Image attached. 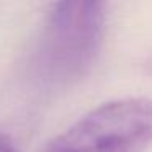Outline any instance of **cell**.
I'll return each mask as SVG.
<instances>
[{"mask_svg":"<svg viewBox=\"0 0 152 152\" xmlns=\"http://www.w3.org/2000/svg\"><path fill=\"white\" fill-rule=\"evenodd\" d=\"M152 144V100L100 105L53 137L39 152H145Z\"/></svg>","mask_w":152,"mask_h":152,"instance_id":"obj_2","label":"cell"},{"mask_svg":"<svg viewBox=\"0 0 152 152\" xmlns=\"http://www.w3.org/2000/svg\"><path fill=\"white\" fill-rule=\"evenodd\" d=\"M105 26V0H57L43 33L38 62L53 82L79 79L95 59Z\"/></svg>","mask_w":152,"mask_h":152,"instance_id":"obj_1","label":"cell"},{"mask_svg":"<svg viewBox=\"0 0 152 152\" xmlns=\"http://www.w3.org/2000/svg\"><path fill=\"white\" fill-rule=\"evenodd\" d=\"M0 152H15V149L7 141H4V139L0 137Z\"/></svg>","mask_w":152,"mask_h":152,"instance_id":"obj_3","label":"cell"}]
</instances>
